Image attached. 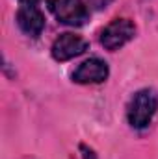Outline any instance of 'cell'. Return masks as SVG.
Returning <instances> with one entry per match:
<instances>
[{"label": "cell", "instance_id": "obj_1", "mask_svg": "<svg viewBox=\"0 0 158 159\" xmlns=\"http://www.w3.org/2000/svg\"><path fill=\"white\" fill-rule=\"evenodd\" d=\"M158 111V94L153 89H140L126 106V120L134 129H145Z\"/></svg>", "mask_w": 158, "mask_h": 159}, {"label": "cell", "instance_id": "obj_2", "mask_svg": "<svg viewBox=\"0 0 158 159\" xmlns=\"http://www.w3.org/2000/svg\"><path fill=\"white\" fill-rule=\"evenodd\" d=\"M134 37H136V24L130 19H123V17L110 20L99 34L101 44L110 52H116L119 48H123Z\"/></svg>", "mask_w": 158, "mask_h": 159}, {"label": "cell", "instance_id": "obj_3", "mask_svg": "<svg viewBox=\"0 0 158 159\" xmlns=\"http://www.w3.org/2000/svg\"><path fill=\"white\" fill-rule=\"evenodd\" d=\"M48 9L58 22L67 26H84L89 19V11L82 0H47Z\"/></svg>", "mask_w": 158, "mask_h": 159}, {"label": "cell", "instance_id": "obj_4", "mask_svg": "<svg viewBox=\"0 0 158 159\" xmlns=\"http://www.w3.org/2000/svg\"><path fill=\"white\" fill-rule=\"evenodd\" d=\"M86 50H87V41L84 37L71 34V32H65V34H60V37H56V41L52 43L50 54L56 61L62 63V61H69L73 57H78Z\"/></svg>", "mask_w": 158, "mask_h": 159}, {"label": "cell", "instance_id": "obj_5", "mask_svg": "<svg viewBox=\"0 0 158 159\" xmlns=\"http://www.w3.org/2000/svg\"><path fill=\"white\" fill-rule=\"evenodd\" d=\"M108 76H110L108 63L102 61L101 57H89L84 63H80L71 78L75 83H80V85H95V83L106 81Z\"/></svg>", "mask_w": 158, "mask_h": 159}, {"label": "cell", "instance_id": "obj_6", "mask_svg": "<svg viewBox=\"0 0 158 159\" xmlns=\"http://www.w3.org/2000/svg\"><path fill=\"white\" fill-rule=\"evenodd\" d=\"M17 26L28 37H39L47 26V19L37 6H21L17 11Z\"/></svg>", "mask_w": 158, "mask_h": 159}, {"label": "cell", "instance_id": "obj_7", "mask_svg": "<svg viewBox=\"0 0 158 159\" xmlns=\"http://www.w3.org/2000/svg\"><path fill=\"white\" fill-rule=\"evenodd\" d=\"M80 150L84 152V154H82V157H84V159H97V157H95V154H93V150H91V148H87L86 144H82V146H80Z\"/></svg>", "mask_w": 158, "mask_h": 159}, {"label": "cell", "instance_id": "obj_8", "mask_svg": "<svg viewBox=\"0 0 158 159\" xmlns=\"http://www.w3.org/2000/svg\"><path fill=\"white\" fill-rule=\"evenodd\" d=\"M22 6H37V2L39 0H19Z\"/></svg>", "mask_w": 158, "mask_h": 159}]
</instances>
